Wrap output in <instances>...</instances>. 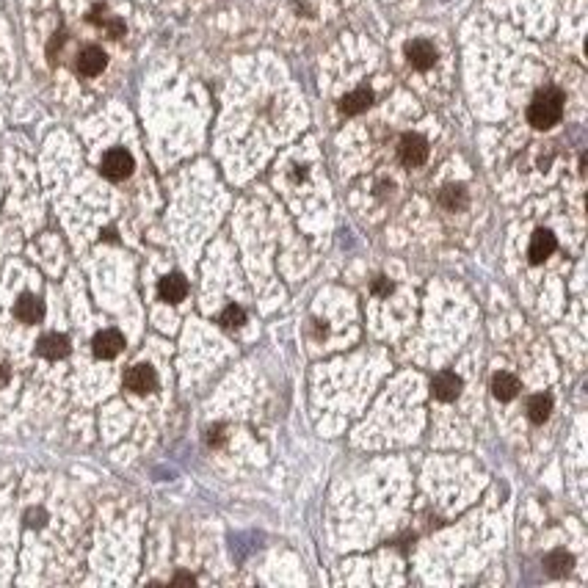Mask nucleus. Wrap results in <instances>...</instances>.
<instances>
[{
	"label": "nucleus",
	"mask_w": 588,
	"mask_h": 588,
	"mask_svg": "<svg viewBox=\"0 0 588 588\" xmlns=\"http://www.w3.org/2000/svg\"><path fill=\"white\" fill-rule=\"evenodd\" d=\"M125 387L135 395H147V392L157 389V376L150 365H135L125 373Z\"/></svg>",
	"instance_id": "nucleus-3"
},
{
	"label": "nucleus",
	"mask_w": 588,
	"mask_h": 588,
	"mask_svg": "<svg viewBox=\"0 0 588 588\" xmlns=\"http://www.w3.org/2000/svg\"><path fill=\"white\" fill-rule=\"evenodd\" d=\"M108 33H111L113 39H119V36L125 33V26H122L119 20H111V23H108Z\"/></svg>",
	"instance_id": "nucleus-22"
},
{
	"label": "nucleus",
	"mask_w": 588,
	"mask_h": 588,
	"mask_svg": "<svg viewBox=\"0 0 588 588\" xmlns=\"http://www.w3.org/2000/svg\"><path fill=\"white\" fill-rule=\"evenodd\" d=\"M550 411H553V398L550 395H533L528 401V417L533 423H544L550 417Z\"/></svg>",
	"instance_id": "nucleus-16"
},
{
	"label": "nucleus",
	"mask_w": 588,
	"mask_h": 588,
	"mask_svg": "<svg viewBox=\"0 0 588 588\" xmlns=\"http://www.w3.org/2000/svg\"><path fill=\"white\" fill-rule=\"evenodd\" d=\"M174 583H182V586H194L196 580H194L191 575H177V577H174Z\"/></svg>",
	"instance_id": "nucleus-23"
},
{
	"label": "nucleus",
	"mask_w": 588,
	"mask_h": 588,
	"mask_svg": "<svg viewBox=\"0 0 588 588\" xmlns=\"http://www.w3.org/2000/svg\"><path fill=\"white\" fill-rule=\"evenodd\" d=\"M36 351H39V357H45V359L67 357V354H70V337H67V334H58V332L45 334V337L39 340Z\"/></svg>",
	"instance_id": "nucleus-9"
},
{
	"label": "nucleus",
	"mask_w": 588,
	"mask_h": 588,
	"mask_svg": "<svg viewBox=\"0 0 588 588\" xmlns=\"http://www.w3.org/2000/svg\"><path fill=\"white\" fill-rule=\"evenodd\" d=\"M373 293H379V296H389V293H392V284H389V279L379 277V279L373 282Z\"/></svg>",
	"instance_id": "nucleus-20"
},
{
	"label": "nucleus",
	"mask_w": 588,
	"mask_h": 588,
	"mask_svg": "<svg viewBox=\"0 0 588 588\" xmlns=\"http://www.w3.org/2000/svg\"><path fill=\"white\" fill-rule=\"evenodd\" d=\"M439 205L448 207V210H461V207L467 205V191H464L461 185H448V188H442Z\"/></svg>",
	"instance_id": "nucleus-17"
},
{
	"label": "nucleus",
	"mask_w": 588,
	"mask_h": 588,
	"mask_svg": "<svg viewBox=\"0 0 588 588\" xmlns=\"http://www.w3.org/2000/svg\"><path fill=\"white\" fill-rule=\"evenodd\" d=\"M555 235L553 232H547V230H536L533 232V240H531V262H544L547 257L555 252Z\"/></svg>",
	"instance_id": "nucleus-10"
},
{
	"label": "nucleus",
	"mask_w": 588,
	"mask_h": 588,
	"mask_svg": "<svg viewBox=\"0 0 588 588\" xmlns=\"http://www.w3.org/2000/svg\"><path fill=\"white\" fill-rule=\"evenodd\" d=\"M207 442H210V445H221V442H224V428H221V426L210 428V431H207Z\"/></svg>",
	"instance_id": "nucleus-21"
},
{
	"label": "nucleus",
	"mask_w": 588,
	"mask_h": 588,
	"mask_svg": "<svg viewBox=\"0 0 588 588\" xmlns=\"http://www.w3.org/2000/svg\"><path fill=\"white\" fill-rule=\"evenodd\" d=\"M431 392H434L436 401H453V398H459L461 392V379L456 373H450V370H442V373H436L434 382H431Z\"/></svg>",
	"instance_id": "nucleus-7"
},
{
	"label": "nucleus",
	"mask_w": 588,
	"mask_h": 588,
	"mask_svg": "<svg viewBox=\"0 0 588 588\" xmlns=\"http://www.w3.org/2000/svg\"><path fill=\"white\" fill-rule=\"evenodd\" d=\"M14 315H17L23 323H39L42 315H45V307H42V301H39L36 296L26 293V296H20V301L14 304Z\"/></svg>",
	"instance_id": "nucleus-12"
},
{
	"label": "nucleus",
	"mask_w": 588,
	"mask_h": 588,
	"mask_svg": "<svg viewBox=\"0 0 588 588\" xmlns=\"http://www.w3.org/2000/svg\"><path fill=\"white\" fill-rule=\"evenodd\" d=\"M572 555L569 553H563V550H555V553H550L547 558H544V569L553 575V577H561V575H566L569 569H572Z\"/></svg>",
	"instance_id": "nucleus-15"
},
{
	"label": "nucleus",
	"mask_w": 588,
	"mask_h": 588,
	"mask_svg": "<svg viewBox=\"0 0 588 588\" xmlns=\"http://www.w3.org/2000/svg\"><path fill=\"white\" fill-rule=\"evenodd\" d=\"M45 519H48V514L42 511V509H30V511L26 514L28 528H42V525H45Z\"/></svg>",
	"instance_id": "nucleus-19"
},
{
	"label": "nucleus",
	"mask_w": 588,
	"mask_h": 588,
	"mask_svg": "<svg viewBox=\"0 0 588 588\" xmlns=\"http://www.w3.org/2000/svg\"><path fill=\"white\" fill-rule=\"evenodd\" d=\"M563 113V94L558 89H544L538 91L536 100L528 108V119L536 130H547L553 128Z\"/></svg>",
	"instance_id": "nucleus-1"
},
{
	"label": "nucleus",
	"mask_w": 588,
	"mask_h": 588,
	"mask_svg": "<svg viewBox=\"0 0 588 588\" xmlns=\"http://www.w3.org/2000/svg\"><path fill=\"white\" fill-rule=\"evenodd\" d=\"M9 382V367L6 365H0V387Z\"/></svg>",
	"instance_id": "nucleus-24"
},
{
	"label": "nucleus",
	"mask_w": 588,
	"mask_h": 588,
	"mask_svg": "<svg viewBox=\"0 0 588 588\" xmlns=\"http://www.w3.org/2000/svg\"><path fill=\"white\" fill-rule=\"evenodd\" d=\"M160 299L163 301H169V304H179L182 299H185V293H188V282L182 279L179 274H169V277H163L160 279Z\"/></svg>",
	"instance_id": "nucleus-11"
},
{
	"label": "nucleus",
	"mask_w": 588,
	"mask_h": 588,
	"mask_svg": "<svg viewBox=\"0 0 588 588\" xmlns=\"http://www.w3.org/2000/svg\"><path fill=\"white\" fill-rule=\"evenodd\" d=\"M370 105H373V91L370 89H357V91H351V94H345L340 100V111L348 113V116H354V113L367 111Z\"/></svg>",
	"instance_id": "nucleus-13"
},
{
	"label": "nucleus",
	"mask_w": 588,
	"mask_h": 588,
	"mask_svg": "<svg viewBox=\"0 0 588 588\" xmlns=\"http://www.w3.org/2000/svg\"><path fill=\"white\" fill-rule=\"evenodd\" d=\"M94 354L100 359H113L122 348H125V337L116 332V329H105L94 337Z\"/></svg>",
	"instance_id": "nucleus-8"
},
{
	"label": "nucleus",
	"mask_w": 588,
	"mask_h": 588,
	"mask_svg": "<svg viewBox=\"0 0 588 588\" xmlns=\"http://www.w3.org/2000/svg\"><path fill=\"white\" fill-rule=\"evenodd\" d=\"M133 157H130V152H125V150H111V152L103 155V163H100V172H103L108 179H113V182H119V179H125L133 174Z\"/></svg>",
	"instance_id": "nucleus-2"
},
{
	"label": "nucleus",
	"mask_w": 588,
	"mask_h": 588,
	"mask_svg": "<svg viewBox=\"0 0 588 588\" xmlns=\"http://www.w3.org/2000/svg\"><path fill=\"white\" fill-rule=\"evenodd\" d=\"M221 323H224L227 329H238V326H243V323H246V312L232 304V307H227L224 312H221Z\"/></svg>",
	"instance_id": "nucleus-18"
},
{
	"label": "nucleus",
	"mask_w": 588,
	"mask_h": 588,
	"mask_svg": "<svg viewBox=\"0 0 588 588\" xmlns=\"http://www.w3.org/2000/svg\"><path fill=\"white\" fill-rule=\"evenodd\" d=\"M77 72L86 77H94L100 75L105 70V64H108V55H105L100 48H86V50L77 52Z\"/></svg>",
	"instance_id": "nucleus-5"
},
{
	"label": "nucleus",
	"mask_w": 588,
	"mask_h": 588,
	"mask_svg": "<svg viewBox=\"0 0 588 588\" xmlns=\"http://www.w3.org/2000/svg\"><path fill=\"white\" fill-rule=\"evenodd\" d=\"M398 155H401L404 166H420V163H426V157H428V144H426V138H423V135L409 133V135H404V138H401Z\"/></svg>",
	"instance_id": "nucleus-4"
},
{
	"label": "nucleus",
	"mask_w": 588,
	"mask_h": 588,
	"mask_svg": "<svg viewBox=\"0 0 588 588\" xmlns=\"http://www.w3.org/2000/svg\"><path fill=\"white\" fill-rule=\"evenodd\" d=\"M516 392H519L516 376H511V373H494V379H492V395L497 401H514Z\"/></svg>",
	"instance_id": "nucleus-14"
},
{
	"label": "nucleus",
	"mask_w": 588,
	"mask_h": 588,
	"mask_svg": "<svg viewBox=\"0 0 588 588\" xmlns=\"http://www.w3.org/2000/svg\"><path fill=\"white\" fill-rule=\"evenodd\" d=\"M406 58H409V64L414 67V70H428V67H434L436 50H434V45H431V42H426V39H414V42L406 45Z\"/></svg>",
	"instance_id": "nucleus-6"
}]
</instances>
